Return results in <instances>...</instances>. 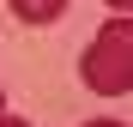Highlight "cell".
Wrapping results in <instances>:
<instances>
[{"mask_svg": "<svg viewBox=\"0 0 133 127\" xmlns=\"http://www.w3.org/2000/svg\"><path fill=\"white\" fill-rule=\"evenodd\" d=\"M79 73H85V85L97 97H127L133 91V30H127V12H115L97 30V42L79 61Z\"/></svg>", "mask_w": 133, "mask_h": 127, "instance_id": "6da1fadb", "label": "cell"}, {"mask_svg": "<svg viewBox=\"0 0 133 127\" xmlns=\"http://www.w3.org/2000/svg\"><path fill=\"white\" fill-rule=\"evenodd\" d=\"M66 12V0H12V18H24V24H55Z\"/></svg>", "mask_w": 133, "mask_h": 127, "instance_id": "7a4b0ae2", "label": "cell"}, {"mask_svg": "<svg viewBox=\"0 0 133 127\" xmlns=\"http://www.w3.org/2000/svg\"><path fill=\"white\" fill-rule=\"evenodd\" d=\"M0 127H30V121H18V115H0Z\"/></svg>", "mask_w": 133, "mask_h": 127, "instance_id": "3957f363", "label": "cell"}, {"mask_svg": "<svg viewBox=\"0 0 133 127\" xmlns=\"http://www.w3.org/2000/svg\"><path fill=\"white\" fill-rule=\"evenodd\" d=\"M85 127H121V121H85Z\"/></svg>", "mask_w": 133, "mask_h": 127, "instance_id": "277c9868", "label": "cell"}, {"mask_svg": "<svg viewBox=\"0 0 133 127\" xmlns=\"http://www.w3.org/2000/svg\"><path fill=\"white\" fill-rule=\"evenodd\" d=\"M109 6H115V12H127V0H109Z\"/></svg>", "mask_w": 133, "mask_h": 127, "instance_id": "5b68a950", "label": "cell"}, {"mask_svg": "<svg viewBox=\"0 0 133 127\" xmlns=\"http://www.w3.org/2000/svg\"><path fill=\"white\" fill-rule=\"evenodd\" d=\"M0 115H6V91H0Z\"/></svg>", "mask_w": 133, "mask_h": 127, "instance_id": "8992f818", "label": "cell"}]
</instances>
